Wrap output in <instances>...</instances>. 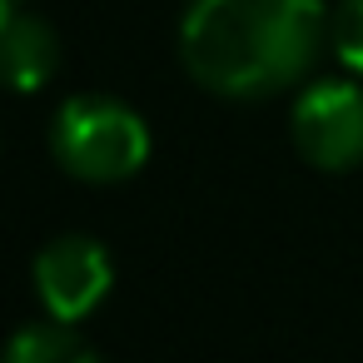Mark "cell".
Wrapping results in <instances>:
<instances>
[{"label": "cell", "instance_id": "1", "mask_svg": "<svg viewBox=\"0 0 363 363\" xmlns=\"http://www.w3.org/2000/svg\"><path fill=\"white\" fill-rule=\"evenodd\" d=\"M323 45L318 0H189L184 70L224 100H264L308 75Z\"/></svg>", "mask_w": 363, "mask_h": 363}, {"label": "cell", "instance_id": "2", "mask_svg": "<svg viewBox=\"0 0 363 363\" xmlns=\"http://www.w3.org/2000/svg\"><path fill=\"white\" fill-rule=\"evenodd\" d=\"M55 160L65 174L85 184H120L150 160V130L145 120L105 95H75L60 105L55 130H50Z\"/></svg>", "mask_w": 363, "mask_h": 363}, {"label": "cell", "instance_id": "3", "mask_svg": "<svg viewBox=\"0 0 363 363\" xmlns=\"http://www.w3.org/2000/svg\"><path fill=\"white\" fill-rule=\"evenodd\" d=\"M294 150L313 169H353L363 164V90L348 80H313L289 115Z\"/></svg>", "mask_w": 363, "mask_h": 363}, {"label": "cell", "instance_id": "4", "mask_svg": "<svg viewBox=\"0 0 363 363\" xmlns=\"http://www.w3.org/2000/svg\"><path fill=\"white\" fill-rule=\"evenodd\" d=\"M110 254L90 234H60L35 254V294L60 323L95 313V303L110 294Z\"/></svg>", "mask_w": 363, "mask_h": 363}, {"label": "cell", "instance_id": "5", "mask_svg": "<svg viewBox=\"0 0 363 363\" xmlns=\"http://www.w3.org/2000/svg\"><path fill=\"white\" fill-rule=\"evenodd\" d=\"M0 45H6V75H11V85H16L21 95L40 90V85L55 75V65H60V40H55V30H50L40 16L21 11V6H6Z\"/></svg>", "mask_w": 363, "mask_h": 363}, {"label": "cell", "instance_id": "6", "mask_svg": "<svg viewBox=\"0 0 363 363\" xmlns=\"http://www.w3.org/2000/svg\"><path fill=\"white\" fill-rule=\"evenodd\" d=\"M6 363H105L80 333H70L60 318L55 323H30L11 338Z\"/></svg>", "mask_w": 363, "mask_h": 363}, {"label": "cell", "instance_id": "7", "mask_svg": "<svg viewBox=\"0 0 363 363\" xmlns=\"http://www.w3.org/2000/svg\"><path fill=\"white\" fill-rule=\"evenodd\" d=\"M328 35H333L338 60H343L348 70H358V75H363V0H338Z\"/></svg>", "mask_w": 363, "mask_h": 363}, {"label": "cell", "instance_id": "8", "mask_svg": "<svg viewBox=\"0 0 363 363\" xmlns=\"http://www.w3.org/2000/svg\"><path fill=\"white\" fill-rule=\"evenodd\" d=\"M6 6H21V0H6Z\"/></svg>", "mask_w": 363, "mask_h": 363}]
</instances>
